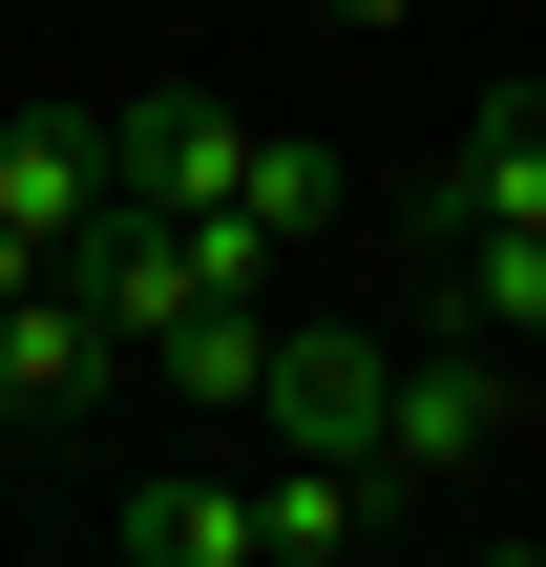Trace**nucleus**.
<instances>
[{
  "mask_svg": "<svg viewBox=\"0 0 546 567\" xmlns=\"http://www.w3.org/2000/svg\"><path fill=\"white\" fill-rule=\"evenodd\" d=\"M105 189H147V210H253L274 252H295V231H337V147H295V126H231V105H189V84L105 105Z\"/></svg>",
  "mask_w": 546,
  "mask_h": 567,
  "instance_id": "1",
  "label": "nucleus"
},
{
  "mask_svg": "<svg viewBox=\"0 0 546 567\" xmlns=\"http://www.w3.org/2000/svg\"><path fill=\"white\" fill-rule=\"evenodd\" d=\"M484 463H505V358H400V400H379V484L442 505V484H484Z\"/></svg>",
  "mask_w": 546,
  "mask_h": 567,
  "instance_id": "2",
  "label": "nucleus"
},
{
  "mask_svg": "<svg viewBox=\"0 0 546 567\" xmlns=\"http://www.w3.org/2000/svg\"><path fill=\"white\" fill-rule=\"evenodd\" d=\"M253 400H274V442H316V463H379V400H400V358H379V337H295V316H274V379H253Z\"/></svg>",
  "mask_w": 546,
  "mask_h": 567,
  "instance_id": "3",
  "label": "nucleus"
},
{
  "mask_svg": "<svg viewBox=\"0 0 546 567\" xmlns=\"http://www.w3.org/2000/svg\"><path fill=\"white\" fill-rule=\"evenodd\" d=\"M379 526H400V484H379V463H316V442H295V463L253 484V567H358Z\"/></svg>",
  "mask_w": 546,
  "mask_h": 567,
  "instance_id": "4",
  "label": "nucleus"
},
{
  "mask_svg": "<svg viewBox=\"0 0 546 567\" xmlns=\"http://www.w3.org/2000/svg\"><path fill=\"white\" fill-rule=\"evenodd\" d=\"M105 358H126V337H105L63 274H42V295H0V421H84V400H105Z\"/></svg>",
  "mask_w": 546,
  "mask_h": 567,
  "instance_id": "5",
  "label": "nucleus"
},
{
  "mask_svg": "<svg viewBox=\"0 0 546 567\" xmlns=\"http://www.w3.org/2000/svg\"><path fill=\"white\" fill-rule=\"evenodd\" d=\"M421 231H546V84H505V105L463 126V168L421 189Z\"/></svg>",
  "mask_w": 546,
  "mask_h": 567,
  "instance_id": "6",
  "label": "nucleus"
},
{
  "mask_svg": "<svg viewBox=\"0 0 546 567\" xmlns=\"http://www.w3.org/2000/svg\"><path fill=\"white\" fill-rule=\"evenodd\" d=\"M105 547H126V567H253V484H210V463H147V484L105 505Z\"/></svg>",
  "mask_w": 546,
  "mask_h": 567,
  "instance_id": "7",
  "label": "nucleus"
},
{
  "mask_svg": "<svg viewBox=\"0 0 546 567\" xmlns=\"http://www.w3.org/2000/svg\"><path fill=\"white\" fill-rule=\"evenodd\" d=\"M0 210L63 252V231L105 210V105H21V126H0Z\"/></svg>",
  "mask_w": 546,
  "mask_h": 567,
  "instance_id": "8",
  "label": "nucleus"
},
{
  "mask_svg": "<svg viewBox=\"0 0 546 567\" xmlns=\"http://www.w3.org/2000/svg\"><path fill=\"white\" fill-rule=\"evenodd\" d=\"M442 337H546V231H421Z\"/></svg>",
  "mask_w": 546,
  "mask_h": 567,
  "instance_id": "9",
  "label": "nucleus"
},
{
  "mask_svg": "<svg viewBox=\"0 0 546 567\" xmlns=\"http://www.w3.org/2000/svg\"><path fill=\"white\" fill-rule=\"evenodd\" d=\"M147 379H168V400H210V421H231V400H253V379H274V295H210V316H168V337H147Z\"/></svg>",
  "mask_w": 546,
  "mask_h": 567,
  "instance_id": "10",
  "label": "nucleus"
},
{
  "mask_svg": "<svg viewBox=\"0 0 546 567\" xmlns=\"http://www.w3.org/2000/svg\"><path fill=\"white\" fill-rule=\"evenodd\" d=\"M42 274H63V252H42V231H21V210H0V295H42Z\"/></svg>",
  "mask_w": 546,
  "mask_h": 567,
  "instance_id": "11",
  "label": "nucleus"
},
{
  "mask_svg": "<svg viewBox=\"0 0 546 567\" xmlns=\"http://www.w3.org/2000/svg\"><path fill=\"white\" fill-rule=\"evenodd\" d=\"M316 21H358V42H379V21H400V0H316Z\"/></svg>",
  "mask_w": 546,
  "mask_h": 567,
  "instance_id": "12",
  "label": "nucleus"
}]
</instances>
